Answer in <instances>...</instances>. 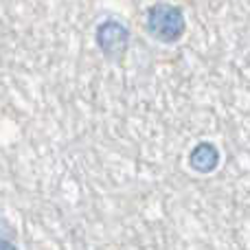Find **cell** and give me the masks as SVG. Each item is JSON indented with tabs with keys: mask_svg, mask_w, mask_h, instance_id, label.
Returning <instances> with one entry per match:
<instances>
[{
	"mask_svg": "<svg viewBox=\"0 0 250 250\" xmlns=\"http://www.w3.org/2000/svg\"><path fill=\"white\" fill-rule=\"evenodd\" d=\"M0 250H18V248H16V244L7 242V239H0Z\"/></svg>",
	"mask_w": 250,
	"mask_h": 250,
	"instance_id": "4",
	"label": "cell"
},
{
	"mask_svg": "<svg viewBox=\"0 0 250 250\" xmlns=\"http://www.w3.org/2000/svg\"><path fill=\"white\" fill-rule=\"evenodd\" d=\"M220 165V149L213 143L202 141L191 149L189 154V167L198 173H211Z\"/></svg>",
	"mask_w": 250,
	"mask_h": 250,
	"instance_id": "3",
	"label": "cell"
},
{
	"mask_svg": "<svg viewBox=\"0 0 250 250\" xmlns=\"http://www.w3.org/2000/svg\"><path fill=\"white\" fill-rule=\"evenodd\" d=\"M145 26H147V33L154 40H158V42H163V44H173L185 33L187 20L178 4L156 2L147 9Z\"/></svg>",
	"mask_w": 250,
	"mask_h": 250,
	"instance_id": "1",
	"label": "cell"
},
{
	"mask_svg": "<svg viewBox=\"0 0 250 250\" xmlns=\"http://www.w3.org/2000/svg\"><path fill=\"white\" fill-rule=\"evenodd\" d=\"M95 42L99 46L101 55L110 62H119L127 53L129 46V29L123 22L108 18L95 31Z\"/></svg>",
	"mask_w": 250,
	"mask_h": 250,
	"instance_id": "2",
	"label": "cell"
}]
</instances>
